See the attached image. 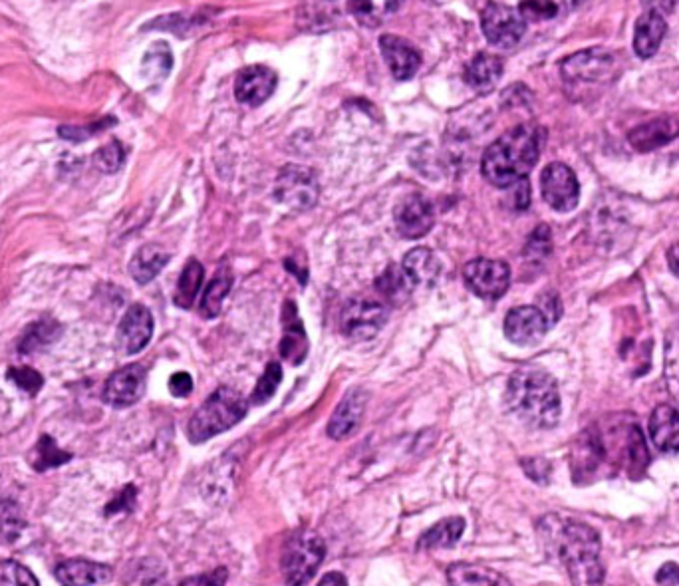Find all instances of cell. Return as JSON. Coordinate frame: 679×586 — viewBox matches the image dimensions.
I'll return each instance as SVG.
<instances>
[{
  "label": "cell",
  "instance_id": "d4e9b609",
  "mask_svg": "<svg viewBox=\"0 0 679 586\" xmlns=\"http://www.w3.org/2000/svg\"><path fill=\"white\" fill-rule=\"evenodd\" d=\"M169 263V253L159 245H145L137 251L130 263V275L139 285L151 283L161 269Z\"/></svg>",
  "mask_w": 679,
  "mask_h": 586
},
{
  "label": "cell",
  "instance_id": "83f0119b",
  "mask_svg": "<svg viewBox=\"0 0 679 586\" xmlns=\"http://www.w3.org/2000/svg\"><path fill=\"white\" fill-rule=\"evenodd\" d=\"M447 579L451 585H509L507 579H503L497 571H491L489 567L481 565H467V563H457L447 571Z\"/></svg>",
  "mask_w": 679,
  "mask_h": 586
},
{
  "label": "cell",
  "instance_id": "4fadbf2b",
  "mask_svg": "<svg viewBox=\"0 0 679 586\" xmlns=\"http://www.w3.org/2000/svg\"><path fill=\"white\" fill-rule=\"evenodd\" d=\"M147 372L143 366L132 364L110 376L104 388V400L114 408H128L141 400L145 392Z\"/></svg>",
  "mask_w": 679,
  "mask_h": 586
},
{
  "label": "cell",
  "instance_id": "7402d4cb",
  "mask_svg": "<svg viewBox=\"0 0 679 586\" xmlns=\"http://www.w3.org/2000/svg\"><path fill=\"white\" fill-rule=\"evenodd\" d=\"M610 68V56L604 52H582L568 58L562 66V74L570 82H592L594 78L604 76Z\"/></svg>",
  "mask_w": 679,
  "mask_h": 586
},
{
  "label": "cell",
  "instance_id": "484cf974",
  "mask_svg": "<svg viewBox=\"0 0 679 586\" xmlns=\"http://www.w3.org/2000/svg\"><path fill=\"white\" fill-rule=\"evenodd\" d=\"M501 76H503V60L495 54H477L465 70V78L469 86H473L475 90L493 88Z\"/></svg>",
  "mask_w": 679,
  "mask_h": 586
},
{
  "label": "cell",
  "instance_id": "8d00e7d4",
  "mask_svg": "<svg viewBox=\"0 0 679 586\" xmlns=\"http://www.w3.org/2000/svg\"><path fill=\"white\" fill-rule=\"evenodd\" d=\"M666 378L672 394L679 402V328L674 330L668 338L666 346Z\"/></svg>",
  "mask_w": 679,
  "mask_h": 586
},
{
  "label": "cell",
  "instance_id": "d6986e66",
  "mask_svg": "<svg viewBox=\"0 0 679 586\" xmlns=\"http://www.w3.org/2000/svg\"><path fill=\"white\" fill-rule=\"evenodd\" d=\"M56 579L62 585H108L112 581V569L100 563L72 559V561H64L56 569Z\"/></svg>",
  "mask_w": 679,
  "mask_h": 586
},
{
  "label": "cell",
  "instance_id": "3957f363",
  "mask_svg": "<svg viewBox=\"0 0 679 586\" xmlns=\"http://www.w3.org/2000/svg\"><path fill=\"white\" fill-rule=\"evenodd\" d=\"M505 402L511 414L537 430H550L560 420L562 406L556 380L541 368L517 370L509 378Z\"/></svg>",
  "mask_w": 679,
  "mask_h": 586
},
{
  "label": "cell",
  "instance_id": "d6a6232c",
  "mask_svg": "<svg viewBox=\"0 0 679 586\" xmlns=\"http://www.w3.org/2000/svg\"><path fill=\"white\" fill-rule=\"evenodd\" d=\"M72 455L62 451L50 436H44L42 440L38 441L36 445V459H34V467L38 471L50 469V467H58L66 461H70Z\"/></svg>",
  "mask_w": 679,
  "mask_h": 586
},
{
  "label": "cell",
  "instance_id": "5b68a950",
  "mask_svg": "<svg viewBox=\"0 0 679 586\" xmlns=\"http://www.w3.org/2000/svg\"><path fill=\"white\" fill-rule=\"evenodd\" d=\"M326 557V545L324 539L310 531V529H298L294 531L282 547L280 555V569L284 575V581L288 585H306L312 581L320 565Z\"/></svg>",
  "mask_w": 679,
  "mask_h": 586
},
{
  "label": "cell",
  "instance_id": "74e56055",
  "mask_svg": "<svg viewBox=\"0 0 679 586\" xmlns=\"http://www.w3.org/2000/svg\"><path fill=\"white\" fill-rule=\"evenodd\" d=\"M0 585L38 586V581L22 565L6 561V563H0Z\"/></svg>",
  "mask_w": 679,
  "mask_h": 586
},
{
  "label": "cell",
  "instance_id": "836d02e7",
  "mask_svg": "<svg viewBox=\"0 0 679 586\" xmlns=\"http://www.w3.org/2000/svg\"><path fill=\"white\" fill-rule=\"evenodd\" d=\"M58 330H60L58 324L52 322V320L34 324V326L24 334V338H22V342H20V352L28 354V352H32V350H36V348H40V346L52 342V340L58 336Z\"/></svg>",
  "mask_w": 679,
  "mask_h": 586
},
{
  "label": "cell",
  "instance_id": "7a4b0ae2",
  "mask_svg": "<svg viewBox=\"0 0 679 586\" xmlns=\"http://www.w3.org/2000/svg\"><path fill=\"white\" fill-rule=\"evenodd\" d=\"M543 140V130L529 124L505 132L483 153V177L499 189H509L521 179H527L541 157Z\"/></svg>",
  "mask_w": 679,
  "mask_h": 586
},
{
  "label": "cell",
  "instance_id": "bcb514c9",
  "mask_svg": "<svg viewBox=\"0 0 679 586\" xmlns=\"http://www.w3.org/2000/svg\"><path fill=\"white\" fill-rule=\"evenodd\" d=\"M320 585L322 586H328V585H348V581L340 575V573H328L322 581H320Z\"/></svg>",
  "mask_w": 679,
  "mask_h": 586
},
{
  "label": "cell",
  "instance_id": "7dc6e473",
  "mask_svg": "<svg viewBox=\"0 0 679 586\" xmlns=\"http://www.w3.org/2000/svg\"><path fill=\"white\" fill-rule=\"evenodd\" d=\"M654 2V6H652V10H658V12H670V10H674V6L678 4V0H652Z\"/></svg>",
  "mask_w": 679,
  "mask_h": 586
},
{
  "label": "cell",
  "instance_id": "ac0fdd59",
  "mask_svg": "<svg viewBox=\"0 0 679 586\" xmlns=\"http://www.w3.org/2000/svg\"><path fill=\"white\" fill-rule=\"evenodd\" d=\"M668 24L662 12L658 10H648L644 12L638 22H636V30H634V50L640 58H652L658 48L664 42Z\"/></svg>",
  "mask_w": 679,
  "mask_h": 586
},
{
  "label": "cell",
  "instance_id": "2e32d148",
  "mask_svg": "<svg viewBox=\"0 0 679 586\" xmlns=\"http://www.w3.org/2000/svg\"><path fill=\"white\" fill-rule=\"evenodd\" d=\"M153 336V316L143 304H134L118 328V344L126 354L141 352Z\"/></svg>",
  "mask_w": 679,
  "mask_h": 586
},
{
  "label": "cell",
  "instance_id": "8fae6325",
  "mask_svg": "<svg viewBox=\"0 0 679 586\" xmlns=\"http://www.w3.org/2000/svg\"><path fill=\"white\" fill-rule=\"evenodd\" d=\"M550 326L541 306H517L505 318V336L517 346H535Z\"/></svg>",
  "mask_w": 679,
  "mask_h": 586
},
{
  "label": "cell",
  "instance_id": "277c9868",
  "mask_svg": "<svg viewBox=\"0 0 679 586\" xmlns=\"http://www.w3.org/2000/svg\"><path fill=\"white\" fill-rule=\"evenodd\" d=\"M245 416H247L245 398L237 390L221 386L205 400V404L189 420L187 438L191 443L211 440L243 422Z\"/></svg>",
  "mask_w": 679,
  "mask_h": 586
},
{
  "label": "cell",
  "instance_id": "44dd1931",
  "mask_svg": "<svg viewBox=\"0 0 679 586\" xmlns=\"http://www.w3.org/2000/svg\"><path fill=\"white\" fill-rule=\"evenodd\" d=\"M679 136V122L676 118H658L638 126L630 134V144L638 151H652L670 144Z\"/></svg>",
  "mask_w": 679,
  "mask_h": 586
},
{
  "label": "cell",
  "instance_id": "5bb4252c",
  "mask_svg": "<svg viewBox=\"0 0 679 586\" xmlns=\"http://www.w3.org/2000/svg\"><path fill=\"white\" fill-rule=\"evenodd\" d=\"M276 72L267 66L245 68L235 82V98L251 108L265 104L276 90Z\"/></svg>",
  "mask_w": 679,
  "mask_h": 586
},
{
  "label": "cell",
  "instance_id": "f546056e",
  "mask_svg": "<svg viewBox=\"0 0 679 586\" xmlns=\"http://www.w3.org/2000/svg\"><path fill=\"white\" fill-rule=\"evenodd\" d=\"M231 287H233V277L225 271H221L211 283L209 287L205 289L203 293V298H201V304H199V314L203 318H215L219 316L221 312V306H223V300L225 296L231 293Z\"/></svg>",
  "mask_w": 679,
  "mask_h": 586
},
{
  "label": "cell",
  "instance_id": "f6af8a7d",
  "mask_svg": "<svg viewBox=\"0 0 679 586\" xmlns=\"http://www.w3.org/2000/svg\"><path fill=\"white\" fill-rule=\"evenodd\" d=\"M668 265H670L672 273H674L676 277H679V241L678 243H674V245L670 247V251H668Z\"/></svg>",
  "mask_w": 679,
  "mask_h": 586
},
{
  "label": "cell",
  "instance_id": "1f68e13d",
  "mask_svg": "<svg viewBox=\"0 0 679 586\" xmlns=\"http://www.w3.org/2000/svg\"><path fill=\"white\" fill-rule=\"evenodd\" d=\"M143 76L151 80H161L171 72L173 56L169 52V46L163 42H157L151 46V50L143 58Z\"/></svg>",
  "mask_w": 679,
  "mask_h": 586
},
{
  "label": "cell",
  "instance_id": "6da1fadb",
  "mask_svg": "<svg viewBox=\"0 0 679 586\" xmlns=\"http://www.w3.org/2000/svg\"><path fill=\"white\" fill-rule=\"evenodd\" d=\"M539 533L546 553L562 565L576 585H600L604 569L600 565L602 541L590 525L550 515L541 521Z\"/></svg>",
  "mask_w": 679,
  "mask_h": 586
},
{
  "label": "cell",
  "instance_id": "9a60e30c",
  "mask_svg": "<svg viewBox=\"0 0 679 586\" xmlns=\"http://www.w3.org/2000/svg\"><path fill=\"white\" fill-rule=\"evenodd\" d=\"M366 404H368V394L364 390L360 388L350 390L330 418V424L326 430L328 436L332 440H348L360 428L364 420Z\"/></svg>",
  "mask_w": 679,
  "mask_h": 586
},
{
  "label": "cell",
  "instance_id": "7bdbcfd3",
  "mask_svg": "<svg viewBox=\"0 0 679 586\" xmlns=\"http://www.w3.org/2000/svg\"><path fill=\"white\" fill-rule=\"evenodd\" d=\"M658 585H679V565L668 563L656 575Z\"/></svg>",
  "mask_w": 679,
  "mask_h": 586
},
{
  "label": "cell",
  "instance_id": "b9f144b4",
  "mask_svg": "<svg viewBox=\"0 0 679 586\" xmlns=\"http://www.w3.org/2000/svg\"><path fill=\"white\" fill-rule=\"evenodd\" d=\"M225 581H227V571L219 569L217 573H209L207 577L185 579L181 585H225Z\"/></svg>",
  "mask_w": 679,
  "mask_h": 586
},
{
  "label": "cell",
  "instance_id": "e575fe53",
  "mask_svg": "<svg viewBox=\"0 0 679 586\" xmlns=\"http://www.w3.org/2000/svg\"><path fill=\"white\" fill-rule=\"evenodd\" d=\"M280 382H282V368H280V364L271 362V364L267 366L265 374L261 376L259 384H257L255 390H253V396H251L253 404L263 406V404H267L269 400H272V396L276 394Z\"/></svg>",
  "mask_w": 679,
  "mask_h": 586
},
{
  "label": "cell",
  "instance_id": "ffe728a7",
  "mask_svg": "<svg viewBox=\"0 0 679 586\" xmlns=\"http://www.w3.org/2000/svg\"><path fill=\"white\" fill-rule=\"evenodd\" d=\"M650 440L662 453L679 451V412L662 404L650 416Z\"/></svg>",
  "mask_w": 679,
  "mask_h": 586
},
{
  "label": "cell",
  "instance_id": "ee69618b",
  "mask_svg": "<svg viewBox=\"0 0 679 586\" xmlns=\"http://www.w3.org/2000/svg\"><path fill=\"white\" fill-rule=\"evenodd\" d=\"M16 527V511L12 507H4L0 503V533L12 531Z\"/></svg>",
  "mask_w": 679,
  "mask_h": 586
},
{
  "label": "cell",
  "instance_id": "52a82bcc",
  "mask_svg": "<svg viewBox=\"0 0 679 586\" xmlns=\"http://www.w3.org/2000/svg\"><path fill=\"white\" fill-rule=\"evenodd\" d=\"M388 322L386 304L370 298L348 300L340 312V332L352 340L374 338Z\"/></svg>",
  "mask_w": 679,
  "mask_h": 586
},
{
  "label": "cell",
  "instance_id": "8992f818",
  "mask_svg": "<svg viewBox=\"0 0 679 586\" xmlns=\"http://www.w3.org/2000/svg\"><path fill=\"white\" fill-rule=\"evenodd\" d=\"M318 195H320L318 177L308 167L288 165L276 177L274 199L292 211H306L314 207Z\"/></svg>",
  "mask_w": 679,
  "mask_h": 586
},
{
  "label": "cell",
  "instance_id": "e0dca14e",
  "mask_svg": "<svg viewBox=\"0 0 679 586\" xmlns=\"http://www.w3.org/2000/svg\"><path fill=\"white\" fill-rule=\"evenodd\" d=\"M380 50L396 80H409L415 76L421 64V56L408 40L394 34H386L380 38Z\"/></svg>",
  "mask_w": 679,
  "mask_h": 586
},
{
  "label": "cell",
  "instance_id": "7c38bea8",
  "mask_svg": "<svg viewBox=\"0 0 679 586\" xmlns=\"http://www.w3.org/2000/svg\"><path fill=\"white\" fill-rule=\"evenodd\" d=\"M394 217H396L398 233L409 241L425 237L435 223L433 205L421 193H411L408 197H404L400 205L396 207Z\"/></svg>",
  "mask_w": 679,
  "mask_h": 586
},
{
  "label": "cell",
  "instance_id": "ba28073f",
  "mask_svg": "<svg viewBox=\"0 0 679 586\" xmlns=\"http://www.w3.org/2000/svg\"><path fill=\"white\" fill-rule=\"evenodd\" d=\"M481 28L493 46L513 48L523 40L527 32V20L519 8L515 10L501 2H487L481 14Z\"/></svg>",
  "mask_w": 679,
  "mask_h": 586
},
{
  "label": "cell",
  "instance_id": "30bf717a",
  "mask_svg": "<svg viewBox=\"0 0 679 586\" xmlns=\"http://www.w3.org/2000/svg\"><path fill=\"white\" fill-rule=\"evenodd\" d=\"M541 191L544 201L560 213H568L576 209L580 201V185L574 171L564 163H550L544 167L541 175Z\"/></svg>",
  "mask_w": 679,
  "mask_h": 586
},
{
  "label": "cell",
  "instance_id": "9c48e42d",
  "mask_svg": "<svg viewBox=\"0 0 679 586\" xmlns=\"http://www.w3.org/2000/svg\"><path fill=\"white\" fill-rule=\"evenodd\" d=\"M469 291L483 300H499L511 285V269L505 261L475 259L463 269Z\"/></svg>",
  "mask_w": 679,
  "mask_h": 586
},
{
  "label": "cell",
  "instance_id": "4dcf8cb0",
  "mask_svg": "<svg viewBox=\"0 0 679 586\" xmlns=\"http://www.w3.org/2000/svg\"><path fill=\"white\" fill-rule=\"evenodd\" d=\"M378 291L384 294L388 300L392 302H402L406 300L409 294L413 293V283L409 281L408 273L404 271L402 265H394L390 267L376 283Z\"/></svg>",
  "mask_w": 679,
  "mask_h": 586
},
{
  "label": "cell",
  "instance_id": "f35d334b",
  "mask_svg": "<svg viewBox=\"0 0 679 586\" xmlns=\"http://www.w3.org/2000/svg\"><path fill=\"white\" fill-rule=\"evenodd\" d=\"M8 378L14 380V384H16L18 388H22L24 392H28V394L40 392V388H42V384H44V378H42L36 370L26 368V366H22V368H10V370H8Z\"/></svg>",
  "mask_w": 679,
  "mask_h": 586
},
{
  "label": "cell",
  "instance_id": "603a6c76",
  "mask_svg": "<svg viewBox=\"0 0 679 586\" xmlns=\"http://www.w3.org/2000/svg\"><path fill=\"white\" fill-rule=\"evenodd\" d=\"M404 271L408 273L409 281L413 283V287H431L441 271V265L437 261V257L433 255V251L425 249V247H417L413 251H409L408 255L402 261Z\"/></svg>",
  "mask_w": 679,
  "mask_h": 586
},
{
  "label": "cell",
  "instance_id": "60d3db41",
  "mask_svg": "<svg viewBox=\"0 0 679 586\" xmlns=\"http://www.w3.org/2000/svg\"><path fill=\"white\" fill-rule=\"evenodd\" d=\"M169 392L175 398H187L193 392V378L187 372H177L169 380Z\"/></svg>",
  "mask_w": 679,
  "mask_h": 586
},
{
  "label": "cell",
  "instance_id": "4316f807",
  "mask_svg": "<svg viewBox=\"0 0 679 586\" xmlns=\"http://www.w3.org/2000/svg\"><path fill=\"white\" fill-rule=\"evenodd\" d=\"M280 354L284 360H288L294 366L302 364L308 354V338H306L302 322L298 320V316L288 318L286 312H284V336L280 342Z\"/></svg>",
  "mask_w": 679,
  "mask_h": 586
},
{
  "label": "cell",
  "instance_id": "d590c367",
  "mask_svg": "<svg viewBox=\"0 0 679 586\" xmlns=\"http://www.w3.org/2000/svg\"><path fill=\"white\" fill-rule=\"evenodd\" d=\"M126 159V151L120 142H112L108 146L100 147L94 153V165L104 173H116Z\"/></svg>",
  "mask_w": 679,
  "mask_h": 586
},
{
  "label": "cell",
  "instance_id": "ab89813d",
  "mask_svg": "<svg viewBox=\"0 0 679 586\" xmlns=\"http://www.w3.org/2000/svg\"><path fill=\"white\" fill-rule=\"evenodd\" d=\"M556 4L552 0H523L519 12L525 20H548L556 14Z\"/></svg>",
  "mask_w": 679,
  "mask_h": 586
},
{
  "label": "cell",
  "instance_id": "f1b7e54d",
  "mask_svg": "<svg viewBox=\"0 0 679 586\" xmlns=\"http://www.w3.org/2000/svg\"><path fill=\"white\" fill-rule=\"evenodd\" d=\"M203 279H205L203 265L199 261L191 259L185 265V269H183V273H181V277L177 281V289H175V296H173V300H175V304L179 308L187 310V308H191L195 304L197 294H199L201 285H203Z\"/></svg>",
  "mask_w": 679,
  "mask_h": 586
},
{
  "label": "cell",
  "instance_id": "cb8c5ba5",
  "mask_svg": "<svg viewBox=\"0 0 679 586\" xmlns=\"http://www.w3.org/2000/svg\"><path fill=\"white\" fill-rule=\"evenodd\" d=\"M467 523L463 517H447L435 523L429 531H425L419 541V551H431V549H451L461 539Z\"/></svg>",
  "mask_w": 679,
  "mask_h": 586
}]
</instances>
